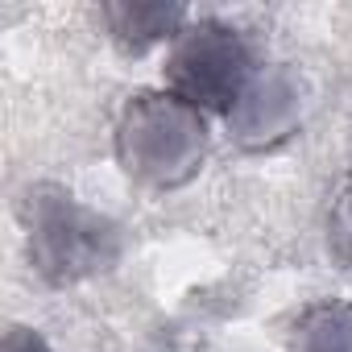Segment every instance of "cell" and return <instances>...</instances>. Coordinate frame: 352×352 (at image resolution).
I'll list each match as a JSON object with an SVG mask.
<instances>
[{"label": "cell", "mask_w": 352, "mask_h": 352, "mask_svg": "<svg viewBox=\"0 0 352 352\" xmlns=\"http://www.w3.org/2000/svg\"><path fill=\"white\" fill-rule=\"evenodd\" d=\"M340 228H344V236H348V245H352V179H348L344 199H340Z\"/></svg>", "instance_id": "cell-8"}, {"label": "cell", "mask_w": 352, "mask_h": 352, "mask_svg": "<svg viewBox=\"0 0 352 352\" xmlns=\"http://www.w3.org/2000/svg\"><path fill=\"white\" fill-rule=\"evenodd\" d=\"M100 21L108 30V38L129 50V54H145L153 46H170L191 21L187 5H166V0H104L100 5Z\"/></svg>", "instance_id": "cell-5"}, {"label": "cell", "mask_w": 352, "mask_h": 352, "mask_svg": "<svg viewBox=\"0 0 352 352\" xmlns=\"http://www.w3.org/2000/svg\"><path fill=\"white\" fill-rule=\"evenodd\" d=\"M249 38L220 17H191L187 30L166 46L162 87L183 96L208 116H224L257 71Z\"/></svg>", "instance_id": "cell-3"}, {"label": "cell", "mask_w": 352, "mask_h": 352, "mask_svg": "<svg viewBox=\"0 0 352 352\" xmlns=\"http://www.w3.org/2000/svg\"><path fill=\"white\" fill-rule=\"evenodd\" d=\"M25 253L50 286H79L124 257V228L63 187H34L21 208Z\"/></svg>", "instance_id": "cell-2"}, {"label": "cell", "mask_w": 352, "mask_h": 352, "mask_svg": "<svg viewBox=\"0 0 352 352\" xmlns=\"http://www.w3.org/2000/svg\"><path fill=\"white\" fill-rule=\"evenodd\" d=\"M112 153L129 183L183 191L212 157V116L166 87H141L116 112Z\"/></svg>", "instance_id": "cell-1"}, {"label": "cell", "mask_w": 352, "mask_h": 352, "mask_svg": "<svg viewBox=\"0 0 352 352\" xmlns=\"http://www.w3.org/2000/svg\"><path fill=\"white\" fill-rule=\"evenodd\" d=\"M348 302H352V298H348Z\"/></svg>", "instance_id": "cell-9"}, {"label": "cell", "mask_w": 352, "mask_h": 352, "mask_svg": "<svg viewBox=\"0 0 352 352\" xmlns=\"http://www.w3.org/2000/svg\"><path fill=\"white\" fill-rule=\"evenodd\" d=\"M0 352H54L50 340L38 331V327H25V323H13L0 340Z\"/></svg>", "instance_id": "cell-7"}, {"label": "cell", "mask_w": 352, "mask_h": 352, "mask_svg": "<svg viewBox=\"0 0 352 352\" xmlns=\"http://www.w3.org/2000/svg\"><path fill=\"white\" fill-rule=\"evenodd\" d=\"M220 120L241 153H274L307 124V83L286 63H261Z\"/></svg>", "instance_id": "cell-4"}, {"label": "cell", "mask_w": 352, "mask_h": 352, "mask_svg": "<svg viewBox=\"0 0 352 352\" xmlns=\"http://www.w3.org/2000/svg\"><path fill=\"white\" fill-rule=\"evenodd\" d=\"M286 352H352V302L348 298L311 302L294 319Z\"/></svg>", "instance_id": "cell-6"}]
</instances>
